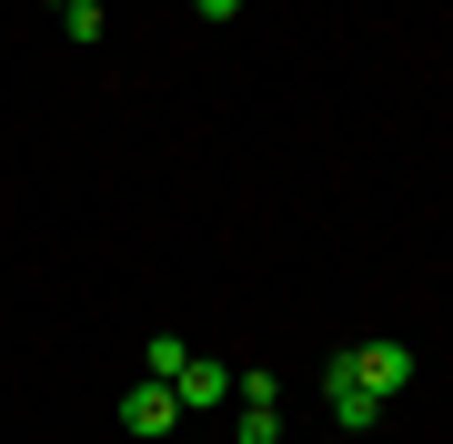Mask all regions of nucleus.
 Segmentation results:
<instances>
[{
  "instance_id": "1",
  "label": "nucleus",
  "mask_w": 453,
  "mask_h": 444,
  "mask_svg": "<svg viewBox=\"0 0 453 444\" xmlns=\"http://www.w3.org/2000/svg\"><path fill=\"white\" fill-rule=\"evenodd\" d=\"M333 374H353L363 394H383V404H393V394L413 384V354H403V344H342V354H333Z\"/></svg>"
},
{
  "instance_id": "2",
  "label": "nucleus",
  "mask_w": 453,
  "mask_h": 444,
  "mask_svg": "<svg viewBox=\"0 0 453 444\" xmlns=\"http://www.w3.org/2000/svg\"><path fill=\"white\" fill-rule=\"evenodd\" d=\"M172 425H181V394H172V384H151V374H142V384H131V394H121V434L162 444Z\"/></svg>"
},
{
  "instance_id": "3",
  "label": "nucleus",
  "mask_w": 453,
  "mask_h": 444,
  "mask_svg": "<svg viewBox=\"0 0 453 444\" xmlns=\"http://www.w3.org/2000/svg\"><path fill=\"white\" fill-rule=\"evenodd\" d=\"M172 394H181V414H211V404H232V363H211V354H192L172 374Z\"/></svg>"
},
{
  "instance_id": "4",
  "label": "nucleus",
  "mask_w": 453,
  "mask_h": 444,
  "mask_svg": "<svg viewBox=\"0 0 453 444\" xmlns=\"http://www.w3.org/2000/svg\"><path fill=\"white\" fill-rule=\"evenodd\" d=\"M323 404H333V425H342V434H372V414H383V394H363V384H353V374H333V363H323Z\"/></svg>"
},
{
  "instance_id": "5",
  "label": "nucleus",
  "mask_w": 453,
  "mask_h": 444,
  "mask_svg": "<svg viewBox=\"0 0 453 444\" xmlns=\"http://www.w3.org/2000/svg\"><path fill=\"white\" fill-rule=\"evenodd\" d=\"M61 31H71V51H101V31H111V11H101V0H71V11H61Z\"/></svg>"
},
{
  "instance_id": "6",
  "label": "nucleus",
  "mask_w": 453,
  "mask_h": 444,
  "mask_svg": "<svg viewBox=\"0 0 453 444\" xmlns=\"http://www.w3.org/2000/svg\"><path fill=\"white\" fill-rule=\"evenodd\" d=\"M181 363H192V344H181V333H151V354H142V374H151V384H172Z\"/></svg>"
},
{
  "instance_id": "7",
  "label": "nucleus",
  "mask_w": 453,
  "mask_h": 444,
  "mask_svg": "<svg viewBox=\"0 0 453 444\" xmlns=\"http://www.w3.org/2000/svg\"><path fill=\"white\" fill-rule=\"evenodd\" d=\"M242 444H282V404H242Z\"/></svg>"
},
{
  "instance_id": "8",
  "label": "nucleus",
  "mask_w": 453,
  "mask_h": 444,
  "mask_svg": "<svg viewBox=\"0 0 453 444\" xmlns=\"http://www.w3.org/2000/svg\"><path fill=\"white\" fill-rule=\"evenodd\" d=\"M192 11L211 20V31H222V20H242V0H192Z\"/></svg>"
},
{
  "instance_id": "9",
  "label": "nucleus",
  "mask_w": 453,
  "mask_h": 444,
  "mask_svg": "<svg viewBox=\"0 0 453 444\" xmlns=\"http://www.w3.org/2000/svg\"><path fill=\"white\" fill-rule=\"evenodd\" d=\"M50 11H71V0H50Z\"/></svg>"
}]
</instances>
